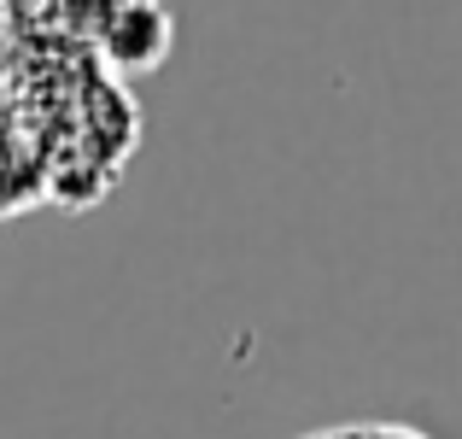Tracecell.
<instances>
[{"label":"cell","mask_w":462,"mask_h":439,"mask_svg":"<svg viewBox=\"0 0 462 439\" xmlns=\"http://www.w3.org/2000/svg\"><path fill=\"white\" fill-rule=\"evenodd\" d=\"M100 53L112 59L117 70H158L176 47V18L164 12V0H112V12L94 30Z\"/></svg>","instance_id":"6da1fadb"},{"label":"cell","mask_w":462,"mask_h":439,"mask_svg":"<svg viewBox=\"0 0 462 439\" xmlns=\"http://www.w3.org/2000/svg\"><path fill=\"white\" fill-rule=\"evenodd\" d=\"M346 439H428V434L398 428V422H369V428H346Z\"/></svg>","instance_id":"7a4b0ae2"}]
</instances>
